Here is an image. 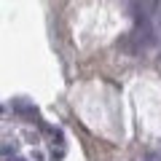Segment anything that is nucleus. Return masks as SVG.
<instances>
[{"label":"nucleus","instance_id":"1","mask_svg":"<svg viewBox=\"0 0 161 161\" xmlns=\"http://www.w3.org/2000/svg\"><path fill=\"white\" fill-rule=\"evenodd\" d=\"M134 38H137V43H140L142 48H150V46L156 43V38H158V35H156V24L150 22L145 14H140V16H137V30H134Z\"/></svg>","mask_w":161,"mask_h":161},{"label":"nucleus","instance_id":"3","mask_svg":"<svg viewBox=\"0 0 161 161\" xmlns=\"http://www.w3.org/2000/svg\"><path fill=\"white\" fill-rule=\"evenodd\" d=\"M14 161H24V158H14Z\"/></svg>","mask_w":161,"mask_h":161},{"label":"nucleus","instance_id":"2","mask_svg":"<svg viewBox=\"0 0 161 161\" xmlns=\"http://www.w3.org/2000/svg\"><path fill=\"white\" fill-rule=\"evenodd\" d=\"M14 108H16L19 113H30V115H35V105H30V102H22V99H16V102H14Z\"/></svg>","mask_w":161,"mask_h":161}]
</instances>
